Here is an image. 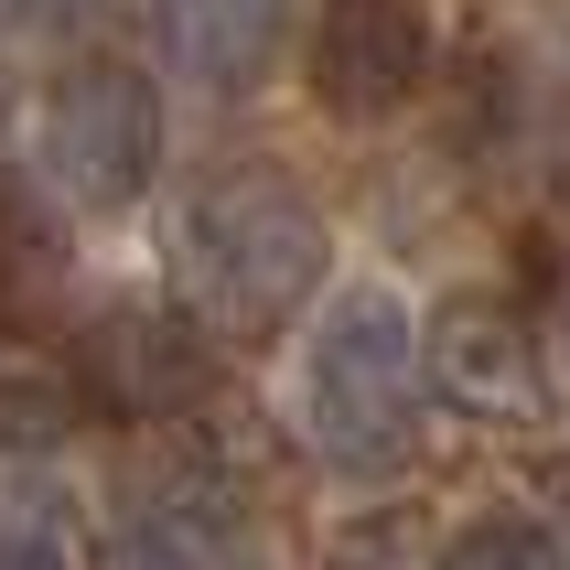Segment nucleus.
<instances>
[{
    "label": "nucleus",
    "instance_id": "1",
    "mask_svg": "<svg viewBox=\"0 0 570 570\" xmlns=\"http://www.w3.org/2000/svg\"><path fill=\"white\" fill-rule=\"evenodd\" d=\"M323 205L281 161H226L173 205V281L216 334H281L323 291Z\"/></svg>",
    "mask_w": 570,
    "mask_h": 570
},
{
    "label": "nucleus",
    "instance_id": "2",
    "mask_svg": "<svg viewBox=\"0 0 570 570\" xmlns=\"http://www.w3.org/2000/svg\"><path fill=\"white\" fill-rule=\"evenodd\" d=\"M420 323L387 281H355L323 302L313 345H302V377H291V410H302V442L334 463V474H387L420 431Z\"/></svg>",
    "mask_w": 570,
    "mask_h": 570
},
{
    "label": "nucleus",
    "instance_id": "3",
    "mask_svg": "<svg viewBox=\"0 0 570 570\" xmlns=\"http://www.w3.org/2000/svg\"><path fill=\"white\" fill-rule=\"evenodd\" d=\"M32 161H43V184L76 216L140 205L151 173H161V87L140 65H119V55L65 65L55 87H43V108H32Z\"/></svg>",
    "mask_w": 570,
    "mask_h": 570
},
{
    "label": "nucleus",
    "instance_id": "4",
    "mask_svg": "<svg viewBox=\"0 0 570 570\" xmlns=\"http://www.w3.org/2000/svg\"><path fill=\"white\" fill-rule=\"evenodd\" d=\"M431 11L420 0H313V43H302V76H313L323 119H399L420 87H431Z\"/></svg>",
    "mask_w": 570,
    "mask_h": 570
},
{
    "label": "nucleus",
    "instance_id": "5",
    "mask_svg": "<svg viewBox=\"0 0 570 570\" xmlns=\"http://www.w3.org/2000/svg\"><path fill=\"white\" fill-rule=\"evenodd\" d=\"M420 366L442 387L452 410L474 420H539V334L507 313V302H484V291H452L442 313L420 323Z\"/></svg>",
    "mask_w": 570,
    "mask_h": 570
},
{
    "label": "nucleus",
    "instance_id": "6",
    "mask_svg": "<svg viewBox=\"0 0 570 570\" xmlns=\"http://www.w3.org/2000/svg\"><path fill=\"white\" fill-rule=\"evenodd\" d=\"M87 377L119 399V410L161 420V410H184L194 387H205V345H194V323L184 313H161V302H108L87 334Z\"/></svg>",
    "mask_w": 570,
    "mask_h": 570
},
{
    "label": "nucleus",
    "instance_id": "7",
    "mask_svg": "<svg viewBox=\"0 0 570 570\" xmlns=\"http://www.w3.org/2000/svg\"><path fill=\"white\" fill-rule=\"evenodd\" d=\"M151 11H161L173 76H194L205 97H248L291 32V0H151Z\"/></svg>",
    "mask_w": 570,
    "mask_h": 570
},
{
    "label": "nucleus",
    "instance_id": "8",
    "mask_svg": "<svg viewBox=\"0 0 570 570\" xmlns=\"http://www.w3.org/2000/svg\"><path fill=\"white\" fill-rule=\"evenodd\" d=\"M442 570H570V549H560L549 517L495 507V517H463V528L442 539Z\"/></svg>",
    "mask_w": 570,
    "mask_h": 570
},
{
    "label": "nucleus",
    "instance_id": "9",
    "mask_svg": "<svg viewBox=\"0 0 570 570\" xmlns=\"http://www.w3.org/2000/svg\"><path fill=\"white\" fill-rule=\"evenodd\" d=\"M97 570H194V549H173V539H151V528H119V539L97 549Z\"/></svg>",
    "mask_w": 570,
    "mask_h": 570
},
{
    "label": "nucleus",
    "instance_id": "10",
    "mask_svg": "<svg viewBox=\"0 0 570 570\" xmlns=\"http://www.w3.org/2000/svg\"><path fill=\"white\" fill-rule=\"evenodd\" d=\"M0 570H76V560H65L43 528H11V539H0Z\"/></svg>",
    "mask_w": 570,
    "mask_h": 570
},
{
    "label": "nucleus",
    "instance_id": "11",
    "mask_svg": "<svg viewBox=\"0 0 570 570\" xmlns=\"http://www.w3.org/2000/svg\"><path fill=\"white\" fill-rule=\"evenodd\" d=\"M560 366H570V291H560Z\"/></svg>",
    "mask_w": 570,
    "mask_h": 570
},
{
    "label": "nucleus",
    "instance_id": "12",
    "mask_svg": "<svg viewBox=\"0 0 570 570\" xmlns=\"http://www.w3.org/2000/svg\"><path fill=\"white\" fill-rule=\"evenodd\" d=\"M549 495H560V507H570V463H560V474H549Z\"/></svg>",
    "mask_w": 570,
    "mask_h": 570
}]
</instances>
